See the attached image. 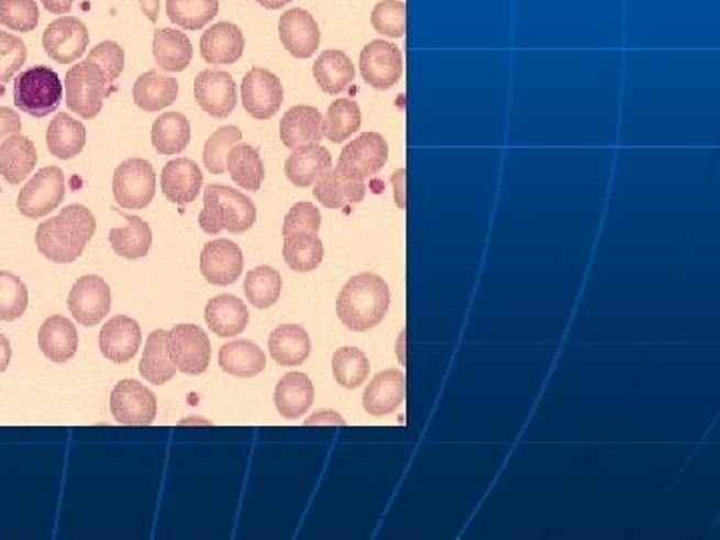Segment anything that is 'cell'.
Instances as JSON below:
<instances>
[{"label": "cell", "mask_w": 720, "mask_h": 540, "mask_svg": "<svg viewBox=\"0 0 720 540\" xmlns=\"http://www.w3.org/2000/svg\"><path fill=\"white\" fill-rule=\"evenodd\" d=\"M95 231V214L82 205H68L56 217L38 224L36 246L48 261L68 265L85 253Z\"/></svg>", "instance_id": "1"}, {"label": "cell", "mask_w": 720, "mask_h": 540, "mask_svg": "<svg viewBox=\"0 0 720 540\" xmlns=\"http://www.w3.org/2000/svg\"><path fill=\"white\" fill-rule=\"evenodd\" d=\"M390 288L383 276L361 273L353 276L339 293L336 315L346 329L365 332L375 329L387 317Z\"/></svg>", "instance_id": "2"}, {"label": "cell", "mask_w": 720, "mask_h": 540, "mask_svg": "<svg viewBox=\"0 0 720 540\" xmlns=\"http://www.w3.org/2000/svg\"><path fill=\"white\" fill-rule=\"evenodd\" d=\"M256 221V207L241 190L224 185L204 188V207L200 210V229L209 234L222 231L246 232Z\"/></svg>", "instance_id": "3"}, {"label": "cell", "mask_w": 720, "mask_h": 540, "mask_svg": "<svg viewBox=\"0 0 720 540\" xmlns=\"http://www.w3.org/2000/svg\"><path fill=\"white\" fill-rule=\"evenodd\" d=\"M63 80L48 67H33L16 75L14 80V104L19 111L34 119L56 112L63 102Z\"/></svg>", "instance_id": "4"}, {"label": "cell", "mask_w": 720, "mask_h": 540, "mask_svg": "<svg viewBox=\"0 0 720 540\" xmlns=\"http://www.w3.org/2000/svg\"><path fill=\"white\" fill-rule=\"evenodd\" d=\"M112 82L95 63L80 60L65 77L68 111L80 119H95L102 111L104 99L111 95Z\"/></svg>", "instance_id": "5"}, {"label": "cell", "mask_w": 720, "mask_h": 540, "mask_svg": "<svg viewBox=\"0 0 720 540\" xmlns=\"http://www.w3.org/2000/svg\"><path fill=\"white\" fill-rule=\"evenodd\" d=\"M112 192L122 209L141 210L148 207L155 199V168L144 158L124 161L114 170Z\"/></svg>", "instance_id": "6"}, {"label": "cell", "mask_w": 720, "mask_h": 540, "mask_svg": "<svg viewBox=\"0 0 720 540\" xmlns=\"http://www.w3.org/2000/svg\"><path fill=\"white\" fill-rule=\"evenodd\" d=\"M65 195V173L58 166H45L24 185L19 195V210L26 219H43L60 207Z\"/></svg>", "instance_id": "7"}, {"label": "cell", "mask_w": 720, "mask_h": 540, "mask_svg": "<svg viewBox=\"0 0 720 540\" xmlns=\"http://www.w3.org/2000/svg\"><path fill=\"white\" fill-rule=\"evenodd\" d=\"M168 354L180 373L202 375L211 364V341L197 324H177L167 334Z\"/></svg>", "instance_id": "8"}, {"label": "cell", "mask_w": 720, "mask_h": 540, "mask_svg": "<svg viewBox=\"0 0 720 540\" xmlns=\"http://www.w3.org/2000/svg\"><path fill=\"white\" fill-rule=\"evenodd\" d=\"M241 99H243L244 111L253 119L268 121L280 111L285 100V89L275 73H270L268 68L255 67L244 75Z\"/></svg>", "instance_id": "9"}, {"label": "cell", "mask_w": 720, "mask_h": 540, "mask_svg": "<svg viewBox=\"0 0 720 540\" xmlns=\"http://www.w3.org/2000/svg\"><path fill=\"white\" fill-rule=\"evenodd\" d=\"M111 412L124 427H146L156 419V397L139 381H121L112 388Z\"/></svg>", "instance_id": "10"}, {"label": "cell", "mask_w": 720, "mask_h": 540, "mask_svg": "<svg viewBox=\"0 0 720 540\" xmlns=\"http://www.w3.org/2000/svg\"><path fill=\"white\" fill-rule=\"evenodd\" d=\"M89 29L77 16H58L48 24L43 34L46 56L58 65L77 63L89 48Z\"/></svg>", "instance_id": "11"}, {"label": "cell", "mask_w": 720, "mask_h": 540, "mask_svg": "<svg viewBox=\"0 0 720 540\" xmlns=\"http://www.w3.org/2000/svg\"><path fill=\"white\" fill-rule=\"evenodd\" d=\"M361 75L373 89H392L405 70V60L399 46L387 41H370L361 53Z\"/></svg>", "instance_id": "12"}, {"label": "cell", "mask_w": 720, "mask_h": 540, "mask_svg": "<svg viewBox=\"0 0 720 540\" xmlns=\"http://www.w3.org/2000/svg\"><path fill=\"white\" fill-rule=\"evenodd\" d=\"M388 161V143L378 133H363L355 141L346 144L339 156V168L348 177H375Z\"/></svg>", "instance_id": "13"}, {"label": "cell", "mask_w": 720, "mask_h": 540, "mask_svg": "<svg viewBox=\"0 0 720 540\" xmlns=\"http://www.w3.org/2000/svg\"><path fill=\"white\" fill-rule=\"evenodd\" d=\"M111 287L97 275L82 276L68 295L70 315L85 327H95L111 312Z\"/></svg>", "instance_id": "14"}, {"label": "cell", "mask_w": 720, "mask_h": 540, "mask_svg": "<svg viewBox=\"0 0 720 540\" xmlns=\"http://www.w3.org/2000/svg\"><path fill=\"white\" fill-rule=\"evenodd\" d=\"M243 251L233 241L217 239L204 244L200 253V273L214 287L233 285L243 273Z\"/></svg>", "instance_id": "15"}, {"label": "cell", "mask_w": 720, "mask_h": 540, "mask_svg": "<svg viewBox=\"0 0 720 540\" xmlns=\"http://www.w3.org/2000/svg\"><path fill=\"white\" fill-rule=\"evenodd\" d=\"M195 99L214 119H226L236 107V85L226 70H202L195 78Z\"/></svg>", "instance_id": "16"}, {"label": "cell", "mask_w": 720, "mask_h": 540, "mask_svg": "<svg viewBox=\"0 0 720 540\" xmlns=\"http://www.w3.org/2000/svg\"><path fill=\"white\" fill-rule=\"evenodd\" d=\"M280 41L295 58H311L321 46V29L311 12L290 9L278 21Z\"/></svg>", "instance_id": "17"}, {"label": "cell", "mask_w": 720, "mask_h": 540, "mask_svg": "<svg viewBox=\"0 0 720 540\" xmlns=\"http://www.w3.org/2000/svg\"><path fill=\"white\" fill-rule=\"evenodd\" d=\"M100 353L104 354L112 363H129L139 353L143 332L136 320L131 317H112L104 322L100 329Z\"/></svg>", "instance_id": "18"}, {"label": "cell", "mask_w": 720, "mask_h": 540, "mask_svg": "<svg viewBox=\"0 0 720 540\" xmlns=\"http://www.w3.org/2000/svg\"><path fill=\"white\" fill-rule=\"evenodd\" d=\"M407 378L402 371L388 368L378 373L365 388L363 407L370 417H387L405 403Z\"/></svg>", "instance_id": "19"}, {"label": "cell", "mask_w": 720, "mask_h": 540, "mask_svg": "<svg viewBox=\"0 0 720 540\" xmlns=\"http://www.w3.org/2000/svg\"><path fill=\"white\" fill-rule=\"evenodd\" d=\"M314 199L326 209L341 210L363 202L366 197L365 180L348 177L339 166L331 168L314 183Z\"/></svg>", "instance_id": "20"}, {"label": "cell", "mask_w": 720, "mask_h": 540, "mask_svg": "<svg viewBox=\"0 0 720 540\" xmlns=\"http://www.w3.org/2000/svg\"><path fill=\"white\" fill-rule=\"evenodd\" d=\"M160 188L170 202H175L178 207L189 205L199 197L202 188V173L199 165L190 158L168 161L160 175Z\"/></svg>", "instance_id": "21"}, {"label": "cell", "mask_w": 720, "mask_h": 540, "mask_svg": "<svg viewBox=\"0 0 720 540\" xmlns=\"http://www.w3.org/2000/svg\"><path fill=\"white\" fill-rule=\"evenodd\" d=\"M333 168V155L326 146L307 144L295 148L285 163V175L295 187L307 188Z\"/></svg>", "instance_id": "22"}, {"label": "cell", "mask_w": 720, "mask_h": 540, "mask_svg": "<svg viewBox=\"0 0 720 540\" xmlns=\"http://www.w3.org/2000/svg\"><path fill=\"white\" fill-rule=\"evenodd\" d=\"M244 53V36L234 23L211 26L200 38V55L209 65H234Z\"/></svg>", "instance_id": "23"}, {"label": "cell", "mask_w": 720, "mask_h": 540, "mask_svg": "<svg viewBox=\"0 0 720 540\" xmlns=\"http://www.w3.org/2000/svg\"><path fill=\"white\" fill-rule=\"evenodd\" d=\"M322 134V114L309 104L292 107L280 121V141L287 148L319 144Z\"/></svg>", "instance_id": "24"}, {"label": "cell", "mask_w": 720, "mask_h": 540, "mask_svg": "<svg viewBox=\"0 0 720 540\" xmlns=\"http://www.w3.org/2000/svg\"><path fill=\"white\" fill-rule=\"evenodd\" d=\"M36 161V146L23 134H11L0 144V177H4L9 185H21L31 177Z\"/></svg>", "instance_id": "25"}, {"label": "cell", "mask_w": 720, "mask_h": 540, "mask_svg": "<svg viewBox=\"0 0 720 540\" xmlns=\"http://www.w3.org/2000/svg\"><path fill=\"white\" fill-rule=\"evenodd\" d=\"M38 346L48 361L67 363L78 351V332L73 320L48 317L38 331Z\"/></svg>", "instance_id": "26"}, {"label": "cell", "mask_w": 720, "mask_h": 540, "mask_svg": "<svg viewBox=\"0 0 720 540\" xmlns=\"http://www.w3.org/2000/svg\"><path fill=\"white\" fill-rule=\"evenodd\" d=\"M314 403V386L304 373H288L275 388L278 415L288 420L300 419Z\"/></svg>", "instance_id": "27"}, {"label": "cell", "mask_w": 720, "mask_h": 540, "mask_svg": "<svg viewBox=\"0 0 720 540\" xmlns=\"http://www.w3.org/2000/svg\"><path fill=\"white\" fill-rule=\"evenodd\" d=\"M134 102L144 112H158L177 102V78L163 75L160 70H146L136 78L133 89Z\"/></svg>", "instance_id": "28"}, {"label": "cell", "mask_w": 720, "mask_h": 540, "mask_svg": "<svg viewBox=\"0 0 720 540\" xmlns=\"http://www.w3.org/2000/svg\"><path fill=\"white\" fill-rule=\"evenodd\" d=\"M85 144H87L85 124L70 117L68 112H58L46 131L48 153L60 161H70L82 153Z\"/></svg>", "instance_id": "29"}, {"label": "cell", "mask_w": 720, "mask_h": 540, "mask_svg": "<svg viewBox=\"0 0 720 540\" xmlns=\"http://www.w3.org/2000/svg\"><path fill=\"white\" fill-rule=\"evenodd\" d=\"M312 75L322 92L341 95L353 85L356 68L343 51H324L312 65Z\"/></svg>", "instance_id": "30"}, {"label": "cell", "mask_w": 720, "mask_h": 540, "mask_svg": "<svg viewBox=\"0 0 720 540\" xmlns=\"http://www.w3.org/2000/svg\"><path fill=\"white\" fill-rule=\"evenodd\" d=\"M204 320L217 337H239L248 324V309L234 295H219L209 300Z\"/></svg>", "instance_id": "31"}, {"label": "cell", "mask_w": 720, "mask_h": 540, "mask_svg": "<svg viewBox=\"0 0 720 540\" xmlns=\"http://www.w3.org/2000/svg\"><path fill=\"white\" fill-rule=\"evenodd\" d=\"M311 349V337L300 324H280L268 339L270 356L280 366H299L309 359Z\"/></svg>", "instance_id": "32"}, {"label": "cell", "mask_w": 720, "mask_h": 540, "mask_svg": "<svg viewBox=\"0 0 720 540\" xmlns=\"http://www.w3.org/2000/svg\"><path fill=\"white\" fill-rule=\"evenodd\" d=\"M156 65L165 73H182L192 63V43L177 29H158L153 38Z\"/></svg>", "instance_id": "33"}, {"label": "cell", "mask_w": 720, "mask_h": 540, "mask_svg": "<svg viewBox=\"0 0 720 540\" xmlns=\"http://www.w3.org/2000/svg\"><path fill=\"white\" fill-rule=\"evenodd\" d=\"M219 364L229 375L251 378L265 371L266 354L253 341H233L224 344L219 353Z\"/></svg>", "instance_id": "34"}, {"label": "cell", "mask_w": 720, "mask_h": 540, "mask_svg": "<svg viewBox=\"0 0 720 540\" xmlns=\"http://www.w3.org/2000/svg\"><path fill=\"white\" fill-rule=\"evenodd\" d=\"M168 331L156 329L148 334L144 344L143 359H141V375L151 385H165L177 375V366L170 361L167 346Z\"/></svg>", "instance_id": "35"}, {"label": "cell", "mask_w": 720, "mask_h": 540, "mask_svg": "<svg viewBox=\"0 0 720 540\" xmlns=\"http://www.w3.org/2000/svg\"><path fill=\"white\" fill-rule=\"evenodd\" d=\"M226 170L231 173V178L239 187L251 192H256L265 180L263 158L258 148L251 144H234L226 158Z\"/></svg>", "instance_id": "36"}, {"label": "cell", "mask_w": 720, "mask_h": 540, "mask_svg": "<svg viewBox=\"0 0 720 540\" xmlns=\"http://www.w3.org/2000/svg\"><path fill=\"white\" fill-rule=\"evenodd\" d=\"M156 153L160 155H178L190 143V122L180 112H163L151 133Z\"/></svg>", "instance_id": "37"}, {"label": "cell", "mask_w": 720, "mask_h": 540, "mask_svg": "<svg viewBox=\"0 0 720 540\" xmlns=\"http://www.w3.org/2000/svg\"><path fill=\"white\" fill-rule=\"evenodd\" d=\"M109 241H111L112 251L119 256L136 261V258L146 256L151 251L153 231L141 217H129L126 227L112 229Z\"/></svg>", "instance_id": "38"}, {"label": "cell", "mask_w": 720, "mask_h": 540, "mask_svg": "<svg viewBox=\"0 0 720 540\" xmlns=\"http://www.w3.org/2000/svg\"><path fill=\"white\" fill-rule=\"evenodd\" d=\"M283 258L295 273H311L317 266H321L324 258V246L319 234L299 232L285 236Z\"/></svg>", "instance_id": "39"}, {"label": "cell", "mask_w": 720, "mask_h": 540, "mask_svg": "<svg viewBox=\"0 0 720 540\" xmlns=\"http://www.w3.org/2000/svg\"><path fill=\"white\" fill-rule=\"evenodd\" d=\"M363 114L355 100L336 99L322 119V134L331 143H344L361 129Z\"/></svg>", "instance_id": "40"}, {"label": "cell", "mask_w": 720, "mask_h": 540, "mask_svg": "<svg viewBox=\"0 0 720 540\" xmlns=\"http://www.w3.org/2000/svg\"><path fill=\"white\" fill-rule=\"evenodd\" d=\"M170 23L185 31H200L219 14V0H167Z\"/></svg>", "instance_id": "41"}, {"label": "cell", "mask_w": 720, "mask_h": 540, "mask_svg": "<svg viewBox=\"0 0 720 540\" xmlns=\"http://www.w3.org/2000/svg\"><path fill=\"white\" fill-rule=\"evenodd\" d=\"M283 290V278L273 266H256L246 278H244V293L248 302L255 305L256 309H270L277 305Z\"/></svg>", "instance_id": "42"}, {"label": "cell", "mask_w": 720, "mask_h": 540, "mask_svg": "<svg viewBox=\"0 0 720 540\" xmlns=\"http://www.w3.org/2000/svg\"><path fill=\"white\" fill-rule=\"evenodd\" d=\"M368 373H370V363H368V356L361 349L343 346L334 353L333 375L336 383L346 390L365 385Z\"/></svg>", "instance_id": "43"}, {"label": "cell", "mask_w": 720, "mask_h": 540, "mask_svg": "<svg viewBox=\"0 0 720 540\" xmlns=\"http://www.w3.org/2000/svg\"><path fill=\"white\" fill-rule=\"evenodd\" d=\"M243 143V133L239 126H222L209 136L202 151L204 168L212 175H222L226 170V158L234 144Z\"/></svg>", "instance_id": "44"}, {"label": "cell", "mask_w": 720, "mask_h": 540, "mask_svg": "<svg viewBox=\"0 0 720 540\" xmlns=\"http://www.w3.org/2000/svg\"><path fill=\"white\" fill-rule=\"evenodd\" d=\"M373 29L388 38H402L407 34V2L380 0L370 14Z\"/></svg>", "instance_id": "45"}, {"label": "cell", "mask_w": 720, "mask_h": 540, "mask_svg": "<svg viewBox=\"0 0 720 540\" xmlns=\"http://www.w3.org/2000/svg\"><path fill=\"white\" fill-rule=\"evenodd\" d=\"M29 307V290L12 273L0 271V320L21 319Z\"/></svg>", "instance_id": "46"}, {"label": "cell", "mask_w": 720, "mask_h": 540, "mask_svg": "<svg viewBox=\"0 0 720 540\" xmlns=\"http://www.w3.org/2000/svg\"><path fill=\"white\" fill-rule=\"evenodd\" d=\"M38 19L36 0H0V24L14 33H33Z\"/></svg>", "instance_id": "47"}, {"label": "cell", "mask_w": 720, "mask_h": 540, "mask_svg": "<svg viewBox=\"0 0 720 540\" xmlns=\"http://www.w3.org/2000/svg\"><path fill=\"white\" fill-rule=\"evenodd\" d=\"M26 63V45L19 36L0 31V82H9Z\"/></svg>", "instance_id": "48"}, {"label": "cell", "mask_w": 720, "mask_h": 540, "mask_svg": "<svg viewBox=\"0 0 720 540\" xmlns=\"http://www.w3.org/2000/svg\"><path fill=\"white\" fill-rule=\"evenodd\" d=\"M321 224V210L317 209L312 202H297L292 209L288 210L287 219L283 224V236L299 234V232L319 234Z\"/></svg>", "instance_id": "49"}, {"label": "cell", "mask_w": 720, "mask_h": 540, "mask_svg": "<svg viewBox=\"0 0 720 540\" xmlns=\"http://www.w3.org/2000/svg\"><path fill=\"white\" fill-rule=\"evenodd\" d=\"M87 60L95 63L104 73V77L114 82L124 70V51L114 41H102L90 51Z\"/></svg>", "instance_id": "50"}, {"label": "cell", "mask_w": 720, "mask_h": 540, "mask_svg": "<svg viewBox=\"0 0 720 540\" xmlns=\"http://www.w3.org/2000/svg\"><path fill=\"white\" fill-rule=\"evenodd\" d=\"M23 121L21 114L9 107H0V144L4 143L11 134H21Z\"/></svg>", "instance_id": "51"}, {"label": "cell", "mask_w": 720, "mask_h": 540, "mask_svg": "<svg viewBox=\"0 0 720 540\" xmlns=\"http://www.w3.org/2000/svg\"><path fill=\"white\" fill-rule=\"evenodd\" d=\"M405 177H407V170L405 168H399L395 175H392V185H395V202L400 210L407 209V200H405Z\"/></svg>", "instance_id": "52"}, {"label": "cell", "mask_w": 720, "mask_h": 540, "mask_svg": "<svg viewBox=\"0 0 720 540\" xmlns=\"http://www.w3.org/2000/svg\"><path fill=\"white\" fill-rule=\"evenodd\" d=\"M307 425H344V419L334 410H319L307 419Z\"/></svg>", "instance_id": "53"}, {"label": "cell", "mask_w": 720, "mask_h": 540, "mask_svg": "<svg viewBox=\"0 0 720 540\" xmlns=\"http://www.w3.org/2000/svg\"><path fill=\"white\" fill-rule=\"evenodd\" d=\"M41 2H43L46 11L58 14V16L68 14V12L73 11V4H75V0H41Z\"/></svg>", "instance_id": "54"}, {"label": "cell", "mask_w": 720, "mask_h": 540, "mask_svg": "<svg viewBox=\"0 0 720 540\" xmlns=\"http://www.w3.org/2000/svg\"><path fill=\"white\" fill-rule=\"evenodd\" d=\"M11 359H12V346H11V341L4 337V334H0V373H4L7 368H9V364H11Z\"/></svg>", "instance_id": "55"}, {"label": "cell", "mask_w": 720, "mask_h": 540, "mask_svg": "<svg viewBox=\"0 0 720 540\" xmlns=\"http://www.w3.org/2000/svg\"><path fill=\"white\" fill-rule=\"evenodd\" d=\"M139 2H141V11L144 12V16L151 23H156L158 14H160V0H139Z\"/></svg>", "instance_id": "56"}, {"label": "cell", "mask_w": 720, "mask_h": 540, "mask_svg": "<svg viewBox=\"0 0 720 540\" xmlns=\"http://www.w3.org/2000/svg\"><path fill=\"white\" fill-rule=\"evenodd\" d=\"M261 7H265V9H268V11H278V9H283V7H287L288 2L290 0H256Z\"/></svg>", "instance_id": "57"}, {"label": "cell", "mask_w": 720, "mask_h": 540, "mask_svg": "<svg viewBox=\"0 0 720 540\" xmlns=\"http://www.w3.org/2000/svg\"><path fill=\"white\" fill-rule=\"evenodd\" d=\"M402 341H405V331L400 332L399 349H397V359L400 364H405V353H402Z\"/></svg>", "instance_id": "58"}]
</instances>
